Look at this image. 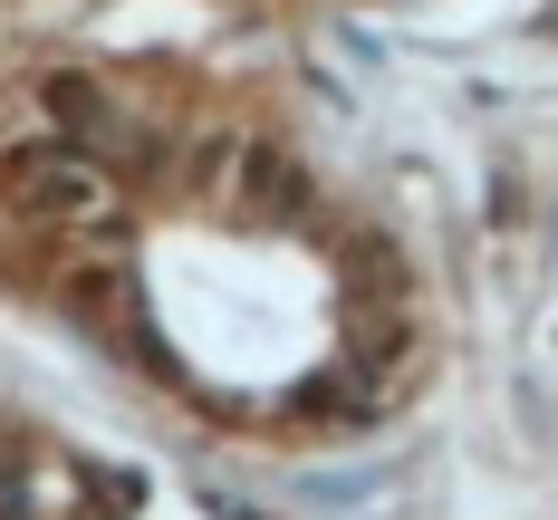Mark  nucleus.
Wrapping results in <instances>:
<instances>
[{
	"label": "nucleus",
	"instance_id": "nucleus-2",
	"mask_svg": "<svg viewBox=\"0 0 558 520\" xmlns=\"http://www.w3.org/2000/svg\"><path fill=\"white\" fill-rule=\"evenodd\" d=\"M39 116H49V135L87 145V155H107L116 173H135V165H155V155H165V145H155L135 116L116 107L97 77H49V87H39Z\"/></svg>",
	"mask_w": 558,
	"mask_h": 520
},
{
	"label": "nucleus",
	"instance_id": "nucleus-3",
	"mask_svg": "<svg viewBox=\"0 0 558 520\" xmlns=\"http://www.w3.org/2000/svg\"><path fill=\"white\" fill-rule=\"evenodd\" d=\"M222 203H231V213H251V222H299V213H308V173L289 165V155H270V145H241Z\"/></svg>",
	"mask_w": 558,
	"mask_h": 520
},
{
	"label": "nucleus",
	"instance_id": "nucleus-1",
	"mask_svg": "<svg viewBox=\"0 0 558 520\" xmlns=\"http://www.w3.org/2000/svg\"><path fill=\"white\" fill-rule=\"evenodd\" d=\"M10 203L29 213V222H58V231H116V165L107 155H87V145H68V135H39V145H10Z\"/></svg>",
	"mask_w": 558,
	"mask_h": 520
}]
</instances>
